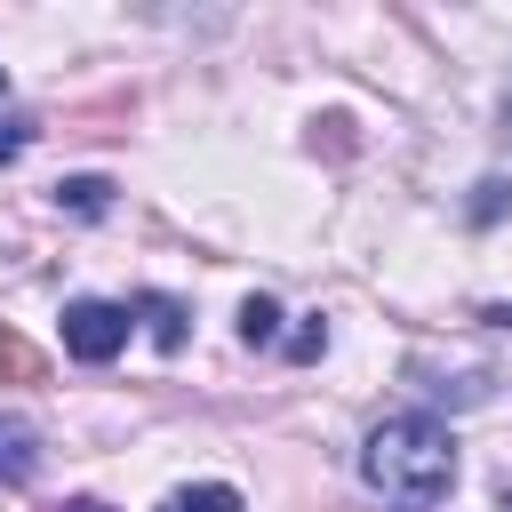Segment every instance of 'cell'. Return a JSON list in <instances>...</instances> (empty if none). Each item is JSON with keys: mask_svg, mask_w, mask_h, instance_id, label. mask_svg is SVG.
<instances>
[{"mask_svg": "<svg viewBox=\"0 0 512 512\" xmlns=\"http://www.w3.org/2000/svg\"><path fill=\"white\" fill-rule=\"evenodd\" d=\"M64 512H112V504H96V496H72V504H64Z\"/></svg>", "mask_w": 512, "mask_h": 512, "instance_id": "cell-12", "label": "cell"}, {"mask_svg": "<svg viewBox=\"0 0 512 512\" xmlns=\"http://www.w3.org/2000/svg\"><path fill=\"white\" fill-rule=\"evenodd\" d=\"M360 480L384 512H440L448 488H456V440L440 416L424 408H400L384 416L368 440H360Z\"/></svg>", "mask_w": 512, "mask_h": 512, "instance_id": "cell-1", "label": "cell"}, {"mask_svg": "<svg viewBox=\"0 0 512 512\" xmlns=\"http://www.w3.org/2000/svg\"><path fill=\"white\" fill-rule=\"evenodd\" d=\"M480 320H496V328H512V304H488V312H480Z\"/></svg>", "mask_w": 512, "mask_h": 512, "instance_id": "cell-13", "label": "cell"}, {"mask_svg": "<svg viewBox=\"0 0 512 512\" xmlns=\"http://www.w3.org/2000/svg\"><path fill=\"white\" fill-rule=\"evenodd\" d=\"M240 344H248V352H272V344H280V304H272V296H248V304H240Z\"/></svg>", "mask_w": 512, "mask_h": 512, "instance_id": "cell-7", "label": "cell"}, {"mask_svg": "<svg viewBox=\"0 0 512 512\" xmlns=\"http://www.w3.org/2000/svg\"><path fill=\"white\" fill-rule=\"evenodd\" d=\"M128 312H136V320L152 328V344H160V352H184V336H192V312H184L176 296H160V288H144V296H136Z\"/></svg>", "mask_w": 512, "mask_h": 512, "instance_id": "cell-3", "label": "cell"}, {"mask_svg": "<svg viewBox=\"0 0 512 512\" xmlns=\"http://www.w3.org/2000/svg\"><path fill=\"white\" fill-rule=\"evenodd\" d=\"M0 88H8V64H0Z\"/></svg>", "mask_w": 512, "mask_h": 512, "instance_id": "cell-16", "label": "cell"}, {"mask_svg": "<svg viewBox=\"0 0 512 512\" xmlns=\"http://www.w3.org/2000/svg\"><path fill=\"white\" fill-rule=\"evenodd\" d=\"M40 472V432L24 416H0V488H24Z\"/></svg>", "mask_w": 512, "mask_h": 512, "instance_id": "cell-4", "label": "cell"}, {"mask_svg": "<svg viewBox=\"0 0 512 512\" xmlns=\"http://www.w3.org/2000/svg\"><path fill=\"white\" fill-rule=\"evenodd\" d=\"M496 512H512V488H504V504H496Z\"/></svg>", "mask_w": 512, "mask_h": 512, "instance_id": "cell-15", "label": "cell"}, {"mask_svg": "<svg viewBox=\"0 0 512 512\" xmlns=\"http://www.w3.org/2000/svg\"><path fill=\"white\" fill-rule=\"evenodd\" d=\"M128 304H112V296H72L64 304V352L80 360V368H104V360H120V344H128Z\"/></svg>", "mask_w": 512, "mask_h": 512, "instance_id": "cell-2", "label": "cell"}, {"mask_svg": "<svg viewBox=\"0 0 512 512\" xmlns=\"http://www.w3.org/2000/svg\"><path fill=\"white\" fill-rule=\"evenodd\" d=\"M32 136H40V128H32L24 112H8V120H0V160H16V152H24Z\"/></svg>", "mask_w": 512, "mask_h": 512, "instance_id": "cell-11", "label": "cell"}, {"mask_svg": "<svg viewBox=\"0 0 512 512\" xmlns=\"http://www.w3.org/2000/svg\"><path fill=\"white\" fill-rule=\"evenodd\" d=\"M504 136H512V96H504Z\"/></svg>", "mask_w": 512, "mask_h": 512, "instance_id": "cell-14", "label": "cell"}, {"mask_svg": "<svg viewBox=\"0 0 512 512\" xmlns=\"http://www.w3.org/2000/svg\"><path fill=\"white\" fill-rule=\"evenodd\" d=\"M280 352H288V360H296V368H304V360H320V352H328V320H320V312H312V320H304V328H296V336H288V344H280Z\"/></svg>", "mask_w": 512, "mask_h": 512, "instance_id": "cell-10", "label": "cell"}, {"mask_svg": "<svg viewBox=\"0 0 512 512\" xmlns=\"http://www.w3.org/2000/svg\"><path fill=\"white\" fill-rule=\"evenodd\" d=\"M504 208H512V176H488V184H472V208H464V216H472V224L488 232V224H496Z\"/></svg>", "mask_w": 512, "mask_h": 512, "instance_id": "cell-9", "label": "cell"}, {"mask_svg": "<svg viewBox=\"0 0 512 512\" xmlns=\"http://www.w3.org/2000/svg\"><path fill=\"white\" fill-rule=\"evenodd\" d=\"M112 192H120L112 176H64V184H56V208H64V216H104Z\"/></svg>", "mask_w": 512, "mask_h": 512, "instance_id": "cell-5", "label": "cell"}, {"mask_svg": "<svg viewBox=\"0 0 512 512\" xmlns=\"http://www.w3.org/2000/svg\"><path fill=\"white\" fill-rule=\"evenodd\" d=\"M0 368H8L16 384H40V376H48V360H40V352H32L16 328H0Z\"/></svg>", "mask_w": 512, "mask_h": 512, "instance_id": "cell-8", "label": "cell"}, {"mask_svg": "<svg viewBox=\"0 0 512 512\" xmlns=\"http://www.w3.org/2000/svg\"><path fill=\"white\" fill-rule=\"evenodd\" d=\"M160 512H248V496H240V488H224V480H200V488H176Z\"/></svg>", "mask_w": 512, "mask_h": 512, "instance_id": "cell-6", "label": "cell"}]
</instances>
